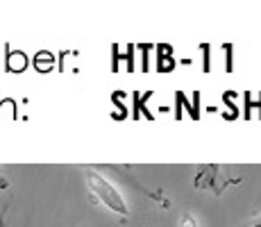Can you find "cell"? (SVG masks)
<instances>
[{"instance_id": "6da1fadb", "label": "cell", "mask_w": 261, "mask_h": 227, "mask_svg": "<svg viewBox=\"0 0 261 227\" xmlns=\"http://www.w3.org/2000/svg\"><path fill=\"white\" fill-rule=\"evenodd\" d=\"M84 180H87V186H89V191H91V195L100 205H105L107 209H112L114 214H118V216H129L125 198L118 193L116 186H114L107 178H102V175L95 173V170H87V173H84Z\"/></svg>"}, {"instance_id": "5b68a950", "label": "cell", "mask_w": 261, "mask_h": 227, "mask_svg": "<svg viewBox=\"0 0 261 227\" xmlns=\"http://www.w3.org/2000/svg\"><path fill=\"white\" fill-rule=\"evenodd\" d=\"M3 223H5V216H0V227H3Z\"/></svg>"}, {"instance_id": "7a4b0ae2", "label": "cell", "mask_w": 261, "mask_h": 227, "mask_svg": "<svg viewBox=\"0 0 261 227\" xmlns=\"http://www.w3.org/2000/svg\"><path fill=\"white\" fill-rule=\"evenodd\" d=\"M241 178L239 175H232L229 168L225 166H216V164H207V166H200L198 175H195V186L204 191H214V193H223L227 186L239 184Z\"/></svg>"}, {"instance_id": "277c9868", "label": "cell", "mask_w": 261, "mask_h": 227, "mask_svg": "<svg viewBox=\"0 0 261 227\" xmlns=\"http://www.w3.org/2000/svg\"><path fill=\"white\" fill-rule=\"evenodd\" d=\"M248 227H261V216H259V218H257V220H252V223H250Z\"/></svg>"}, {"instance_id": "3957f363", "label": "cell", "mask_w": 261, "mask_h": 227, "mask_svg": "<svg viewBox=\"0 0 261 227\" xmlns=\"http://www.w3.org/2000/svg\"><path fill=\"white\" fill-rule=\"evenodd\" d=\"M182 227H195V220L191 218V216H184V220H182Z\"/></svg>"}]
</instances>
